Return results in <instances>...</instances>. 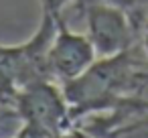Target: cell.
Masks as SVG:
<instances>
[{"label":"cell","instance_id":"1","mask_svg":"<svg viewBox=\"0 0 148 138\" xmlns=\"http://www.w3.org/2000/svg\"><path fill=\"white\" fill-rule=\"evenodd\" d=\"M146 87L148 55L140 43L124 53L97 57L79 77L61 85L75 124L87 116L112 112L142 100Z\"/></svg>","mask_w":148,"mask_h":138},{"label":"cell","instance_id":"10","mask_svg":"<svg viewBox=\"0 0 148 138\" xmlns=\"http://www.w3.org/2000/svg\"><path fill=\"white\" fill-rule=\"evenodd\" d=\"M140 45H142V49L146 51V55H148V21H146V25H144V29H142V33H140Z\"/></svg>","mask_w":148,"mask_h":138},{"label":"cell","instance_id":"2","mask_svg":"<svg viewBox=\"0 0 148 138\" xmlns=\"http://www.w3.org/2000/svg\"><path fill=\"white\" fill-rule=\"evenodd\" d=\"M55 14L41 12L35 33L16 45L0 43V106L12 110V100L18 89L53 81L49 71V47L57 27Z\"/></svg>","mask_w":148,"mask_h":138},{"label":"cell","instance_id":"4","mask_svg":"<svg viewBox=\"0 0 148 138\" xmlns=\"http://www.w3.org/2000/svg\"><path fill=\"white\" fill-rule=\"evenodd\" d=\"M79 8L85 16V35L89 37L97 57H112L138 45L140 31L122 6L87 2Z\"/></svg>","mask_w":148,"mask_h":138},{"label":"cell","instance_id":"6","mask_svg":"<svg viewBox=\"0 0 148 138\" xmlns=\"http://www.w3.org/2000/svg\"><path fill=\"white\" fill-rule=\"evenodd\" d=\"M79 6L87 4V2H108V4H116L122 6L134 21V25L138 27V31L142 33L146 21H148V0H77Z\"/></svg>","mask_w":148,"mask_h":138},{"label":"cell","instance_id":"5","mask_svg":"<svg viewBox=\"0 0 148 138\" xmlns=\"http://www.w3.org/2000/svg\"><path fill=\"white\" fill-rule=\"evenodd\" d=\"M97 53L85 33H75L67 27L63 16L57 19L55 35L49 47V71L59 85L79 77L93 65Z\"/></svg>","mask_w":148,"mask_h":138},{"label":"cell","instance_id":"3","mask_svg":"<svg viewBox=\"0 0 148 138\" xmlns=\"http://www.w3.org/2000/svg\"><path fill=\"white\" fill-rule=\"evenodd\" d=\"M12 110L21 126L43 138H57L75 124L57 81H39L18 89L12 100Z\"/></svg>","mask_w":148,"mask_h":138},{"label":"cell","instance_id":"7","mask_svg":"<svg viewBox=\"0 0 148 138\" xmlns=\"http://www.w3.org/2000/svg\"><path fill=\"white\" fill-rule=\"evenodd\" d=\"M69 2H71V0H39L41 12H49V14H55V16H61L63 8Z\"/></svg>","mask_w":148,"mask_h":138},{"label":"cell","instance_id":"9","mask_svg":"<svg viewBox=\"0 0 148 138\" xmlns=\"http://www.w3.org/2000/svg\"><path fill=\"white\" fill-rule=\"evenodd\" d=\"M6 122H18V118H16L14 110H10V108H4V106H0V126H4ZM18 124H21V122H18Z\"/></svg>","mask_w":148,"mask_h":138},{"label":"cell","instance_id":"8","mask_svg":"<svg viewBox=\"0 0 148 138\" xmlns=\"http://www.w3.org/2000/svg\"><path fill=\"white\" fill-rule=\"evenodd\" d=\"M57 138H99L97 134H93V132H89L87 128H83V126H79V124H73L69 130H65L61 136H57Z\"/></svg>","mask_w":148,"mask_h":138}]
</instances>
